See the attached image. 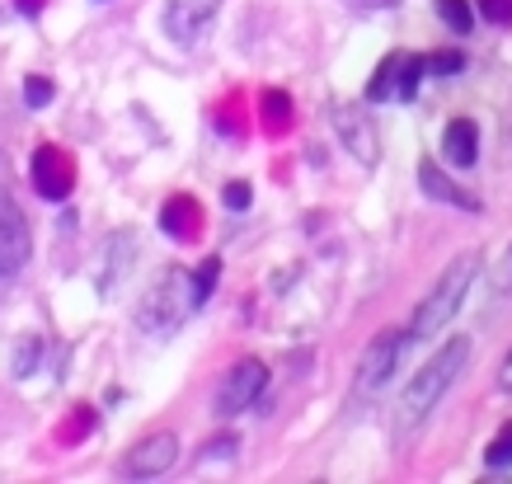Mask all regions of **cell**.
<instances>
[{"mask_svg": "<svg viewBox=\"0 0 512 484\" xmlns=\"http://www.w3.org/2000/svg\"><path fill=\"white\" fill-rule=\"evenodd\" d=\"M475 273H480V254L475 250L456 254V259L442 268V278L433 282V292L419 301V311H414V320H409V334H414V339H433V334H442V329L456 320L466 292L475 287Z\"/></svg>", "mask_w": 512, "mask_h": 484, "instance_id": "3957f363", "label": "cell"}, {"mask_svg": "<svg viewBox=\"0 0 512 484\" xmlns=\"http://www.w3.org/2000/svg\"><path fill=\"white\" fill-rule=\"evenodd\" d=\"M174 461H179V438L174 433H151L123 456V475L127 480H160V475L174 470Z\"/></svg>", "mask_w": 512, "mask_h": 484, "instance_id": "ba28073f", "label": "cell"}, {"mask_svg": "<svg viewBox=\"0 0 512 484\" xmlns=\"http://www.w3.org/2000/svg\"><path fill=\"white\" fill-rule=\"evenodd\" d=\"M466 362H470V339L466 334H456L451 344H442L433 358L414 372V381H409L404 395H400V409H395V433H400V438L419 433L423 423H428V414H433V409L447 400L451 386L461 381Z\"/></svg>", "mask_w": 512, "mask_h": 484, "instance_id": "6da1fadb", "label": "cell"}, {"mask_svg": "<svg viewBox=\"0 0 512 484\" xmlns=\"http://www.w3.org/2000/svg\"><path fill=\"white\" fill-rule=\"evenodd\" d=\"M494 292L498 297H508L512 292V245H508V254L498 259V268H494Z\"/></svg>", "mask_w": 512, "mask_h": 484, "instance_id": "cb8c5ba5", "label": "cell"}, {"mask_svg": "<svg viewBox=\"0 0 512 484\" xmlns=\"http://www.w3.org/2000/svg\"><path fill=\"white\" fill-rule=\"evenodd\" d=\"M193 212H198V203H193V198H170V207H165V231H170V235H188L193 226H184V217L193 221Z\"/></svg>", "mask_w": 512, "mask_h": 484, "instance_id": "ac0fdd59", "label": "cell"}, {"mask_svg": "<svg viewBox=\"0 0 512 484\" xmlns=\"http://www.w3.org/2000/svg\"><path fill=\"white\" fill-rule=\"evenodd\" d=\"M212 456H226V461H231V456H235V433H226L221 442H212V447L202 452V461H212Z\"/></svg>", "mask_w": 512, "mask_h": 484, "instance_id": "d4e9b609", "label": "cell"}, {"mask_svg": "<svg viewBox=\"0 0 512 484\" xmlns=\"http://www.w3.org/2000/svg\"><path fill=\"white\" fill-rule=\"evenodd\" d=\"M480 15L489 24H512V0H480Z\"/></svg>", "mask_w": 512, "mask_h": 484, "instance_id": "603a6c76", "label": "cell"}, {"mask_svg": "<svg viewBox=\"0 0 512 484\" xmlns=\"http://www.w3.org/2000/svg\"><path fill=\"white\" fill-rule=\"evenodd\" d=\"M423 66H428V76H461L466 52H433V57H423Z\"/></svg>", "mask_w": 512, "mask_h": 484, "instance_id": "d6986e66", "label": "cell"}, {"mask_svg": "<svg viewBox=\"0 0 512 484\" xmlns=\"http://www.w3.org/2000/svg\"><path fill=\"white\" fill-rule=\"evenodd\" d=\"M38 362H43V339H38V334H24L15 348V376H29Z\"/></svg>", "mask_w": 512, "mask_h": 484, "instance_id": "e0dca14e", "label": "cell"}, {"mask_svg": "<svg viewBox=\"0 0 512 484\" xmlns=\"http://www.w3.org/2000/svg\"><path fill=\"white\" fill-rule=\"evenodd\" d=\"M0 193H10V174H5V156H0Z\"/></svg>", "mask_w": 512, "mask_h": 484, "instance_id": "83f0119b", "label": "cell"}, {"mask_svg": "<svg viewBox=\"0 0 512 484\" xmlns=\"http://www.w3.org/2000/svg\"><path fill=\"white\" fill-rule=\"evenodd\" d=\"M414 344H419V339H414L409 329H386V334H376L372 344L362 348V358H357V372H353L357 400L386 391V381L400 372V362L414 353Z\"/></svg>", "mask_w": 512, "mask_h": 484, "instance_id": "277c9868", "label": "cell"}, {"mask_svg": "<svg viewBox=\"0 0 512 484\" xmlns=\"http://www.w3.org/2000/svg\"><path fill=\"white\" fill-rule=\"evenodd\" d=\"M484 466L489 470H508L512 466V423L498 428V438L489 442V452H484Z\"/></svg>", "mask_w": 512, "mask_h": 484, "instance_id": "2e32d148", "label": "cell"}, {"mask_svg": "<svg viewBox=\"0 0 512 484\" xmlns=\"http://www.w3.org/2000/svg\"><path fill=\"white\" fill-rule=\"evenodd\" d=\"M442 151H447V160L456 170H470L480 160V127L470 118H451L447 132H442Z\"/></svg>", "mask_w": 512, "mask_h": 484, "instance_id": "8fae6325", "label": "cell"}, {"mask_svg": "<svg viewBox=\"0 0 512 484\" xmlns=\"http://www.w3.org/2000/svg\"><path fill=\"white\" fill-rule=\"evenodd\" d=\"M221 203L231 207V212H249V203H254V188H249L245 179H235V184L221 188Z\"/></svg>", "mask_w": 512, "mask_h": 484, "instance_id": "7402d4cb", "label": "cell"}, {"mask_svg": "<svg viewBox=\"0 0 512 484\" xmlns=\"http://www.w3.org/2000/svg\"><path fill=\"white\" fill-rule=\"evenodd\" d=\"M423 76H428L423 57H409V52H404L400 80H395V104H414V99H419V80H423Z\"/></svg>", "mask_w": 512, "mask_h": 484, "instance_id": "5bb4252c", "label": "cell"}, {"mask_svg": "<svg viewBox=\"0 0 512 484\" xmlns=\"http://www.w3.org/2000/svg\"><path fill=\"white\" fill-rule=\"evenodd\" d=\"M329 123L339 132V146L362 170H376V165H381V137H376L372 113L362 109V104H329Z\"/></svg>", "mask_w": 512, "mask_h": 484, "instance_id": "5b68a950", "label": "cell"}, {"mask_svg": "<svg viewBox=\"0 0 512 484\" xmlns=\"http://www.w3.org/2000/svg\"><path fill=\"white\" fill-rule=\"evenodd\" d=\"M268 386V367L259 358H240L226 372V381L217 386V400H212V409H217V419H235V414H245V409H254V400L264 395Z\"/></svg>", "mask_w": 512, "mask_h": 484, "instance_id": "8992f818", "label": "cell"}, {"mask_svg": "<svg viewBox=\"0 0 512 484\" xmlns=\"http://www.w3.org/2000/svg\"><path fill=\"white\" fill-rule=\"evenodd\" d=\"M33 259V235L29 221L19 212L15 193H0V273H19Z\"/></svg>", "mask_w": 512, "mask_h": 484, "instance_id": "52a82bcc", "label": "cell"}, {"mask_svg": "<svg viewBox=\"0 0 512 484\" xmlns=\"http://www.w3.org/2000/svg\"><path fill=\"white\" fill-rule=\"evenodd\" d=\"M217 273H221V259H217V254H212V259H207V264L193 273V301H198V306L212 297V287H217Z\"/></svg>", "mask_w": 512, "mask_h": 484, "instance_id": "ffe728a7", "label": "cell"}, {"mask_svg": "<svg viewBox=\"0 0 512 484\" xmlns=\"http://www.w3.org/2000/svg\"><path fill=\"white\" fill-rule=\"evenodd\" d=\"M498 391H512V348H508V358H503V367H498Z\"/></svg>", "mask_w": 512, "mask_h": 484, "instance_id": "4316f807", "label": "cell"}, {"mask_svg": "<svg viewBox=\"0 0 512 484\" xmlns=\"http://www.w3.org/2000/svg\"><path fill=\"white\" fill-rule=\"evenodd\" d=\"M221 10V0H165V33L174 43H198V33L207 29V19Z\"/></svg>", "mask_w": 512, "mask_h": 484, "instance_id": "9c48e42d", "label": "cell"}, {"mask_svg": "<svg viewBox=\"0 0 512 484\" xmlns=\"http://www.w3.org/2000/svg\"><path fill=\"white\" fill-rule=\"evenodd\" d=\"M188 311H198V301H193V273L170 264V268H160L156 282L141 292L137 329L141 334H156V339H170V334H179Z\"/></svg>", "mask_w": 512, "mask_h": 484, "instance_id": "7a4b0ae2", "label": "cell"}, {"mask_svg": "<svg viewBox=\"0 0 512 484\" xmlns=\"http://www.w3.org/2000/svg\"><path fill=\"white\" fill-rule=\"evenodd\" d=\"M33 188H38L43 198H66L71 179H66V170H62V160H57V151H43V156H33Z\"/></svg>", "mask_w": 512, "mask_h": 484, "instance_id": "7c38bea8", "label": "cell"}, {"mask_svg": "<svg viewBox=\"0 0 512 484\" xmlns=\"http://www.w3.org/2000/svg\"><path fill=\"white\" fill-rule=\"evenodd\" d=\"M348 10H357V15H372V10H390L395 0H343Z\"/></svg>", "mask_w": 512, "mask_h": 484, "instance_id": "484cf974", "label": "cell"}, {"mask_svg": "<svg viewBox=\"0 0 512 484\" xmlns=\"http://www.w3.org/2000/svg\"><path fill=\"white\" fill-rule=\"evenodd\" d=\"M433 10H437V19H442L451 33L475 29V10H470V0H433Z\"/></svg>", "mask_w": 512, "mask_h": 484, "instance_id": "9a60e30c", "label": "cell"}, {"mask_svg": "<svg viewBox=\"0 0 512 484\" xmlns=\"http://www.w3.org/2000/svg\"><path fill=\"white\" fill-rule=\"evenodd\" d=\"M400 62H404V52H390L386 62L376 66L372 85H367V99H372V104H386V99H395V80H400Z\"/></svg>", "mask_w": 512, "mask_h": 484, "instance_id": "4fadbf2b", "label": "cell"}, {"mask_svg": "<svg viewBox=\"0 0 512 484\" xmlns=\"http://www.w3.org/2000/svg\"><path fill=\"white\" fill-rule=\"evenodd\" d=\"M52 94H57V85H52L47 76L24 80V99H29V109H47V104H52Z\"/></svg>", "mask_w": 512, "mask_h": 484, "instance_id": "44dd1931", "label": "cell"}, {"mask_svg": "<svg viewBox=\"0 0 512 484\" xmlns=\"http://www.w3.org/2000/svg\"><path fill=\"white\" fill-rule=\"evenodd\" d=\"M419 188L433 203H447V207H456V212H480V198H475L470 188H461L456 179H447L437 160H419Z\"/></svg>", "mask_w": 512, "mask_h": 484, "instance_id": "30bf717a", "label": "cell"}]
</instances>
